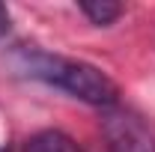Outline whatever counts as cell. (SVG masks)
I'll use <instances>...</instances> for the list:
<instances>
[{
	"instance_id": "cell-1",
	"label": "cell",
	"mask_w": 155,
	"mask_h": 152,
	"mask_svg": "<svg viewBox=\"0 0 155 152\" xmlns=\"http://www.w3.org/2000/svg\"><path fill=\"white\" fill-rule=\"evenodd\" d=\"M21 63H24V72L30 78H36L42 84H51L63 93L75 95L87 104H96V107H114L119 90L110 78L104 75L101 69L84 63V60H69V57H57V54H48V51H21Z\"/></svg>"
},
{
	"instance_id": "cell-3",
	"label": "cell",
	"mask_w": 155,
	"mask_h": 152,
	"mask_svg": "<svg viewBox=\"0 0 155 152\" xmlns=\"http://www.w3.org/2000/svg\"><path fill=\"white\" fill-rule=\"evenodd\" d=\"M24 152H84V149L78 146L69 134L57 131V128H48V131L33 134Z\"/></svg>"
},
{
	"instance_id": "cell-4",
	"label": "cell",
	"mask_w": 155,
	"mask_h": 152,
	"mask_svg": "<svg viewBox=\"0 0 155 152\" xmlns=\"http://www.w3.org/2000/svg\"><path fill=\"white\" fill-rule=\"evenodd\" d=\"M87 18L98 24V27H107V24H114L119 15H122V6L119 3H107V0H96V3H81L78 6Z\"/></svg>"
},
{
	"instance_id": "cell-2",
	"label": "cell",
	"mask_w": 155,
	"mask_h": 152,
	"mask_svg": "<svg viewBox=\"0 0 155 152\" xmlns=\"http://www.w3.org/2000/svg\"><path fill=\"white\" fill-rule=\"evenodd\" d=\"M101 134L107 140L110 152H155V134L128 107H104L101 114Z\"/></svg>"
},
{
	"instance_id": "cell-5",
	"label": "cell",
	"mask_w": 155,
	"mask_h": 152,
	"mask_svg": "<svg viewBox=\"0 0 155 152\" xmlns=\"http://www.w3.org/2000/svg\"><path fill=\"white\" fill-rule=\"evenodd\" d=\"M9 33V9L0 3V36H6Z\"/></svg>"
},
{
	"instance_id": "cell-6",
	"label": "cell",
	"mask_w": 155,
	"mask_h": 152,
	"mask_svg": "<svg viewBox=\"0 0 155 152\" xmlns=\"http://www.w3.org/2000/svg\"><path fill=\"white\" fill-rule=\"evenodd\" d=\"M0 152H9V149H0Z\"/></svg>"
}]
</instances>
